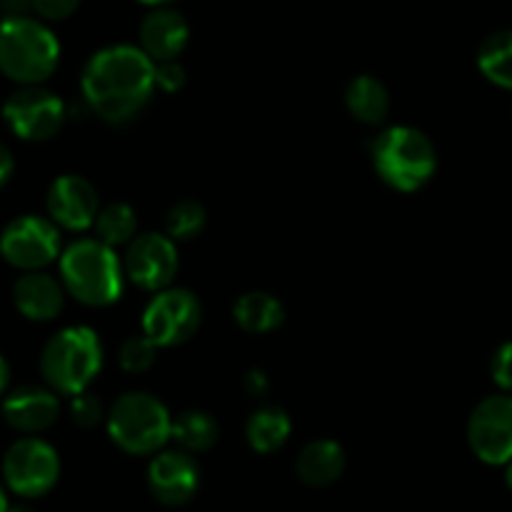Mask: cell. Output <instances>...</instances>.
I'll list each match as a JSON object with an SVG mask.
<instances>
[{"mask_svg": "<svg viewBox=\"0 0 512 512\" xmlns=\"http://www.w3.org/2000/svg\"><path fill=\"white\" fill-rule=\"evenodd\" d=\"M83 100L108 125H128L143 115L155 93V63L138 45H108L85 63Z\"/></svg>", "mask_w": 512, "mask_h": 512, "instance_id": "6da1fadb", "label": "cell"}, {"mask_svg": "<svg viewBox=\"0 0 512 512\" xmlns=\"http://www.w3.org/2000/svg\"><path fill=\"white\" fill-rule=\"evenodd\" d=\"M60 63V43L53 30L35 18H5L0 23V73L18 83L40 85Z\"/></svg>", "mask_w": 512, "mask_h": 512, "instance_id": "5b68a950", "label": "cell"}, {"mask_svg": "<svg viewBox=\"0 0 512 512\" xmlns=\"http://www.w3.org/2000/svg\"><path fill=\"white\" fill-rule=\"evenodd\" d=\"M233 318L245 333L265 335L285 323V308L275 295L265 293V290H250V293L240 295L238 303L233 305Z\"/></svg>", "mask_w": 512, "mask_h": 512, "instance_id": "ffe728a7", "label": "cell"}, {"mask_svg": "<svg viewBox=\"0 0 512 512\" xmlns=\"http://www.w3.org/2000/svg\"><path fill=\"white\" fill-rule=\"evenodd\" d=\"M138 48L158 63H170V60H178V55L183 53L185 45L190 40V28L188 20L173 8H153L143 18L138 28Z\"/></svg>", "mask_w": 512, "mask_h": 512, "instance_id": "9a60e30c", "label": "cell"}, {"mask_svg": "<svg viewBox=\"0 0 512 512\" xmlns=\"http://www.w3.org/2000/svg\"><path fill=\"white\" fill-rule=\"evenodd\" d=\"M70 418H73V423L78 425V428L90 430V428H98L103 420H108V413H105L98 395L85 390V393L70 398Z\"/></svg>", "mask_w": 512, "mask_h": 512, "instance_id": "4316f807", "label": "cell"}, {"mask_svg": "<svg viewBox=\"0 0 512 512\" xmlns=\"http://www.w3.org/2000/svg\"><path fill=\"white\" fill-rule=\"evenodd\" d=\"M220 428L215 418L205 410H185L173 420V430H170V440H175L178 450L190 455L205 453L218 443Z\"/></svg>", "mask_w": 512, "mask_h": 512, "instance_id": "7402d4cb", "label": "cell"}, {"mask_svg": "<svg viewBox=\"0 0 512 512\" xmlns=\"http://www.w3.org/2000/svg\"><path fill=\"white\" fill-rule=\"evenodd\" d=\"M60 400L58 393L40 385H23L8 393L3 400V418L13 430L35 435L48 430L58 420Z\"/></svg>", "mask_w": 512, "mask_h": 512, "instance_id": "2e32d148", "label": "cell"}, {"mask_svg": "<svg viewBox=\"0 0 512 512\" xmlns=\"http://www.w3.org/2000/svg\"><path fill=\"white\" fill-rule=\"evenodd\" d=\"M298 480L308 488H328L345 473V450L335 440H313L295 460Z\"/></svg>", "mask_w": 512, "mask_h": 512, "instance_id": "ac0fdd59", "label": "cell"}, {"mask_svg": "<svg viewBox=\"0 0 512 512\" xmlns=\"http://www.w3.org/2000/svg\"><path fill=\"white\" fill-rule=\"evenodd\" d=\"M80 0H33V10L43 20H65L78 10Z\"/></svg>", "mask_w": 512, "mask_h": 512, "instance_id": "f546056e", "label": "cell"}, {"mask_svg": "<svg viewBox=\"0 0 512 512\" xmlns=\"http://www.w3.org/2000/svg\"><path fill=\"white\" fill-rule=\"evenodd\" d=\"M10 505H8V495H5L3 485H0V512H8Z\"/></svg>", "mask_w": 512, "mask_h": 512, "instance_id": "e575fe53", "label": "cell"}, {"mask_svg": "<svg viewBox=\"0 0 512 512\" xmlns=\"http://www.w3.org/2000/svg\"><path fill=\"white\" fill-rule=\"evenodd\" d=\"M103 368V345L98 333L85 325H70L58 330L40 353V375L53 393H85Z\"/></svg>", "mask_w": 512, "mask_h": 512, "instance_id": "277c9868", "label": "cell"}, {"mask_svg": "<svg viewBox=\"0 0 512 512\" xmlns=\"http://www.w3.org/2000/svg\"><path fill=\"white\" fill-rule=\"evenodd\" d=\"M45 208L58 228L78 233V230L95 225V218L100 213L98 190L80 175H60L50 183Z\"/></svg>", "mask_w": 512, "mask_h": 512, "instance_id": "5bb4252c", "label": "cell"}, {"mask_svg": "<svg viewBox=\"0 0 512 512\" xmlns=\"http://www.w3.org/2000/svg\"><path fill=\"white\" fill-rule=\"evenodd\" d=\"M478 68L503 90H512V28L490 33L478 48Z\"/></svg>", "mask_w": 512, "mask_h": 512, "instance_id": "603a6c76", "label": "cell"}, {"mask_svg": "<svg viewBox=\"0 0 512 512\" xmlns=\"http://www.w3.org/2000/svg\"><path fill=\"white\" fill-rule=\"evenodd\" d=\"M93 228L100 243L115 250L120 245L133 243V238L138 235V215L128 203H110L100 208Z\"/></svg>", "mask_w": 512, "mask_h": 512, "instance_id": "cb8c5ba5", "label": "cell"}, {"mask_svg": "<svg viewBox=\"0 0 512 512\" xmlns=\"http://www.w3.org/2000/svg\"><path fill=\"white\" fill-rule=\"evenodd\" d=\"M138 3H145V5H153V8H163V5L173 3V0H138Z\"/></svg>", "mask_w": 512, "mask_h": 512, "instance_id": "d590c367", "label": "cell"}, {"mask_svg": "<svg viewBox=\"0 0 512 512\" xmlns=\"http://www.w3.org/2000/svg\"><path fill=\"white\" fill-rule=\"evenodd\" d=\"M185 80H188V75H185V68L178 60L155 65V88H160L163 93H178Z\"/></svg>", "mask_w": 512, "mask_h": 512, "instance_id": "f1b7e54d", "label": "cell"}, {"mask_svg": "<svg viewBox=\"0 0 512 512\" xmlns=\"http://www.w3.org/2000/svg\"><path fill=\"white\" fill-rule=\"evenodd\" d=\"M125 280L123 260L98 238L75 240L60 253V283L65 293L88 308H105L120 300Z\"/></svg>", "mask_w": 512, "mask_h": 512, "instance_id": "7a4b0ae2", "label": "cell"}, {"mask_svg": "<svg viewBox=\"0 0 512 512\" xmlns=\"http://www.w3.org/2000/svg\"><path fill=\"white\" fill-rule=\"evenodd\" d=\"M125 278L140 290L160 293L173 285L178 273V248L165 233H140L125 245Z\"/></svg>", "mask_w": 512, "mask_h": 512, "instance_id": "7c38bea8", "label": "cell"}, {"mask_svg": "<svg viewBox=\"0 0 512 512\" xmlns=\"http://www.w3.org/2000/svg\"><path fill=\"white\" fill-rule=\"evenodd\" d=\"M8 380H10V368L8 363H5L3 355H0V395H3L5 388H8Z\"/></svg>", "mask_w": 512, "mask_h": 512, "instance_id": "836d02e7", "label": "cell"}, {"mask_svg": "<svg viewBox=\"0 0 512 512\" xmlns=\"http://www.w3.org/2000/svg\"><path fill=\"white\" fill-rule=\"evenodd\" d=\"M155 350H158V345H155L153 340L145 338V335H133V338H128L123 345H120V353H118L120 368H123L125 373H133V375L145 373V370L153 368Z\"/></svg>", "mask_w": 512, "mask_h": 512, "instance_id": "484cf974", "label": "cell"}, {"mask_svg": "<svg viewBox=\"0 0 512 512\" xmlns=\"http://www.w3.org/2000/svg\"><path fill=\"white\" fill-rule=\"evenodd\" d=\"M243 388L248 390V395H253V398H263V395L270 390L268 375H265L263 370H258V368L248 370V373H245V378H243Z\"/></svg>", "mask_w": 512, "mask_h": 512, "instance_id": "4dcf8cb0", "label": "cell"}, {"mask_svg": "<svg viewBox=\"0 0 512 512\" xmlns=\"http://www.w3.org/2000/svg\"><path fill=\"white\" fill-rule=\"evenodd\" d=\"M208 225V213L198 200H180L165 213V235L173 243L195 240Z\"/></svg>", "mask_w": 512, "mask_h": 512, "instance_id": "d4e9b609", "label": "cell"}, {"mask_svg": "<svg viewBox=\"0 0 512 512\" xmlns=\"http://www.w3.org/2000/svg\"><path fill=\"white\" fill-rule=\"evenodd\" d=\"M345 108L358 123L380 125L390 115V93L375 75H355L345 88Z\"/></svg>", "mask_w": 512, "mask_h": 512, "instance_id": "d6986e66", "label": "cell"}, {"mask_svg": "<svg viewBox=\"0 0 512 512\" xmlns=\"http://www.w3.org/2000/svg\"><path fill=\"white\" fill-rule=\"evenodd\" d=\"M290 430H293V423H290L288 413L283 408L263 405L245 423V438H248V445L255 453L270 455L288 443Z\"/></svg>", "mask_w": 512, "mask_h": 512, "instance_id": "44dd1931", "label": "cell"}, {"mask_svg": "<svg viewBox=\"0 0 512 512\" xmlns=\"http://www.w3.org/2000/svg\"><path fill=\"white\" fill-rule=\"evenodd\" d=\"M0 255L5 263L25 273H38L60 258V230L50 218L20 215L5 225L0 235Z\"/></svg>", "mask_w": 512, "mask_h": 512, "instance_id": "30bf717a", "label": "cell"}, {"mask_svg": "<svg viewBox=\"0 0 512 512\" xmlns=\"http://www.w3.org/2000/svg\"><path fill=\"white\" fill-rule=\"evenodd\" d=\"M5 18H25L33 10V0H3Z\"/></svg>", "mask_w": 512, "mask_h": 512, "instance_id": "1f68e13d", "label": "cell"}, {"mask_svg": "<svg viewBox=\"0 0 512 512\" xmlns=\"http://www.w3.org/2000/svg\"><path fill=\"white\" fill-rule=\"evenodd\" d=\"M13 168H15L13 153L8 150V145L0 143V188H3V185L10 180V175H13Z\"/></svg>", "mask_w": 512, "mask_h": 512, "instance_id": "d6a6232c", "label": "cell"}, {"mask_svg": "<svg viewBox=\"0 0 512 512\" xmlns=\"http://www.w3.org/2000/svg\"><path fill=\"white\" fill-rule=\"evenodd\" d=\"M203 323L200 298L188 288H165L150 298L143 310V335L158 348L183 345L198 333Z\"/></svg>", "mask_w": 512, "mask_h": 512, "instance_id": "52a82bcc", "label": "cell"}, {"mask_svg": "<svg viewBox=\"0 0 512 512\" xmlns=\"http://www.w3.org/2000/svg\"><path fill=\"white\" fill-rule=\"evenodd\" d=\"M468 445L480 463H512V395H490L475 405L468 418Z\"/></svg>", "mask_w": 512, "mask_h": 512, "instance_id": "8fae6325", "label": "cell"}, {"mask_svg": "<svg viewBox=\"0 0 512 512\" xmlns=\"http://www.w3.org/2000/svg\"><path fill=\"white\" fill-rule=\"evenodd\" d=\"M8 512H33V510L25 508V505H15V508H10Z\"/></svg>", "mask_w": 512, "mask_h": 512, "instance_id": "74e56055", "label": "cell"}, {"mask_svg": "<svg viewBox=\"0 0 512 512\" xmlns=\"http://www.w3.org/2000/svg\"><path fill=\"white\" fill-rule=\"evenodd\" d=\"M65 288L53 275L43 273H23L13 285V303L23 318L33 323H48L58 318L65 305Z\"/></svg>", "mask_w": 512, "mask_h": 512, "instance_id": "e0dca14e", "label": "cell"}, {"mask_svg": "<svg viewBox=\"0 0 512 512\" xmlns=\"http://www.w3.org/2000/svg\"><path fill=\"white\" fill-rule=\"evenodd\" d=\"M110 440L128 455H158L170 440L173 418L155 395L133 390L110 405L105 420Z\"/></svg>", "mask_w": 512, "mask_h": 512, "instance_id": "8992f818", "label": "cell"}, {"mask_svg": "<svg viewBox=\"0 0 512 512\" xmlns=\"http://www.w3.org/2000/svg\"><path fill=\"white\" fill-rule=\"evenodd\" d=\"M5 125L28 143H43V140L55 138L63 128L68 110L60 95L43 85H25L10 93L3 105Z\"/></svg>", "mask_w": 512, "mask_h": 512, "instance_id": "ba28073f", "label": "cell"}, {"mask_svg": "<svg viewBox=\"0 0 512 512\" xmlns=\"http://www.w3.org/2000/svg\"><path fill=\"white\" fill-rule=\"evenodd\" d=\"M370 160L378 178L398 193L425 188L438 170V150L433 140L410 125L380 130L370 143Z\"/></svg>", "mask_w": 512, "mask_h": 512, "instance_id": "3957f363", "label": "cell"}, {"mask_svg": "<svg viewBox=\"0 0 512 512\" xmlns=\"http://www.w3.org/2000/svg\"><path fill=\"white\" fill-rule=\"evenodd\" d=\"M505 480H508V488H510V493H512V463L508 465V473H505Z\"/></svg>", "mask_w": 512, "mask_h": 512, "instance_id": "8d00e7d4", "label": "cell"}, {"mask_svg": "<svg viewBox=\"0 0 512 512\" xmlns=\"http://www.w3.org/2000/svg\"><path fill=\"white\" fill-rule=\"evenodd\" d=\"M490 375L503 393L512 395V340L500 345L490 358Z\"/></svg>", "mask_w": 512, "mask_h": 512, "instance_id": "83f0119b", "label": "cell"}, {"mask_svg": "<svg viewBox=\"0 0 512 512\" xmlns=\"http://www.w3.org/2000/svg\"><path fill=\"white\" fill-rule=\"evenodd\" d=\"M60 478V458L40 438H20L3 458V480L20 498H43Z\"/></svg>", "mask_w": 512, "mask_h": 512, "instance_id": "9c48e42d", "label": "cell"}, {"mask_svg": "<svg viewBox=\"0 0 512 512\" xmlns=\"http://www.w3.org/2000/svg\"><path fill=\"white\" fill-rule=\"evenodd\" d=\"M150 495L160 505L180 508L190 503L200 488V468L193 455L183 450H160L148 465Z\"/></svg>", "mask_w": 512, "mask_h": 512, "instance_id": "4fadbf2b", "label": "cell"}]
</instances>
